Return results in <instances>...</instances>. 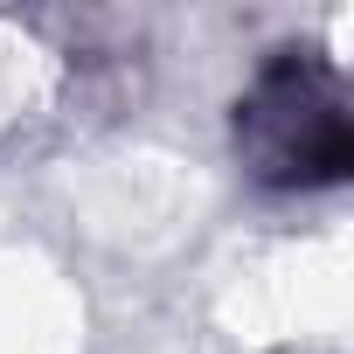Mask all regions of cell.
I'll list each match as a JSON object with an SVG mask.
<instances>
[{"label": "cell", "instance_id": "1", "mask_svg": "<svg viewBox=\"0 0 354 354\" xmlns=\"http://www.w3.org/2000/svg\"><path fill=\"white\" fill-rule=\"evenodd\" d=\"M230 146L264 195H333L354 174L347 77L313 42H278L230 104Z\"/></svg>", "mask_w": 354, "mask_h": 354}]
</instances>
